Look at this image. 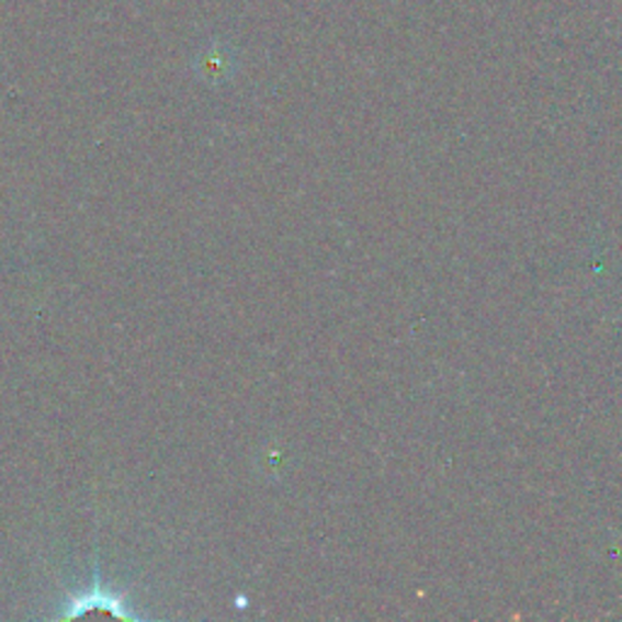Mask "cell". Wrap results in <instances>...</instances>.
<instances>
[{"instance_id":"6da1fadb","label":"cell","mask_w":622,"mask_h":622,"mask_svg":"<svg viewBox=\"0 0 622 622\" xmlns=\"http://www.w3.org/2000/svg\"><path fill=\"white\" fill-rule=\"evenodd\" d=\"M234 66V52L226 47L224 42H212L200 52L197 69L207 78H222L231 71Z\"/></svg>"},{"instance_id":"7a4b0ae2","label":"cell","mask_w":622,"mask_h":622,"mask_svg":"<svg viewBox=\"0 0 622 622\" xmlns=\"http://www.w3.org/2000/svg\"><path fill=\"white\" fill-rule=\"evenodd\" d=\"M76 603H78V606H83V608H88V610H90V608H103V610H108V613H112V615H122L120 610L112 608V603H122V601H115V598L105 596V593H103V588H100V586H95L93 591L86 593V596L81 598V601H76Z\"/></svg>"}]
</instances>
